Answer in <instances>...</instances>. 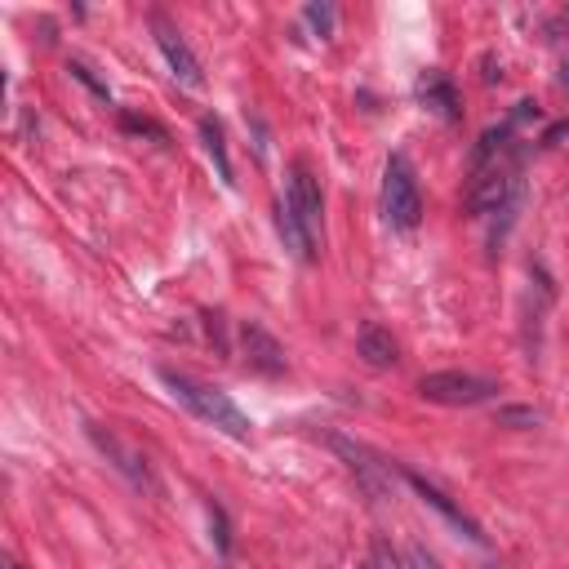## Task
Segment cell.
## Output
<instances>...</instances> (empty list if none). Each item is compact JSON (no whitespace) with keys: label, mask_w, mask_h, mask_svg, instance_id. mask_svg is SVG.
Segmentation results:
<instances>
[{"label":"cell","mask_w":569,"mask_h":569,"mask_svg":"<svg viewBox=\"0 0 569 569\" xmlns=\"http://www.w3.org/2000/svg\"><path fill=\"white\" fill-rule=\"evenodd\" d=\"M160 382L169 387L173 400H182L196 418H204V422L218 427L222 436H231V440H249V436H253V422L244 418V409H240L222 387H209V382H200V378H191V373H178V369H160Z\"/></svg>","instance_id":"6da1fadb"},{"label":"cell","mask_w":569,"mask_h":569,"mask_svg":"<svg viewBox=\"0 0 569 569\" xmlns=\"http://www.w3.org/2000/svg\"><path fill=\"white\" fill-rule=\"evenodd\" d=\"M382 213H387V222L400 227V231L418 227V218H422L418 178H413V164H409L400 151H396V156L387 160V169H382Z\"/></svg>","instance_id":"7a4b0ae2"},{"label":"cell","mask_w":569,"mask_h":569,"mask_svg":"<svg viewBox=\"0 0 569 569\" xmlns=\"http://www.w3.org/2000/svg\"><path fill=\"white\" fill-rule=\"evenodd\" d=\"M418 391L436 405H485L498 396V382L485 373H462V369H440V373H422Z\"/></svg>","instance_id":"3957f363"},{"label":"cell","mask_w":569,"mask_h":569,"mask_svg":"<svg viewBox=\"0 0 569 569\" xmlns=\"http://www.w3.org/2000/svg\"><path fill=\"white\" fill-rule=\"evenodd\" d=\"M284 200H289V209L298 213L302 231H307V236L316 240V249H320V236H325V200H320V182H316V173H311L302 160L289 164Z\"/></svg>","instance_id":"277c9868"},{"label":"cell","mask_w":569,"mask_h":569,"mask_svg":"<svg viewBox=\"0 0 569 569\" xmlns=\"http://www.w3.org/2000/svg\"><path fill=\"white\" fill-rule=\"evenodd\" d=\"M151 31H156V44H160V53H164L169 71H173L187 89H200V84H204V71H200V58L191 53V44L182 40V31H178L164 13H156V18H151Z\"/></svg>","instance_id":"5b68a950"},{"label":"cell","mask_w":569,"mask_h":569,"mask_svg":"<svg viewBox=\"0 0 569 569\" xmlns=\"http://www.w3.org/2000/svg\"><path fill=\"white\" fill-rule=\"evenodd\" d=\"M89 436H93V445L116 462V471H124L129 476V485L133 489H156V476H151V462H147V453L138 449V445H129L124 436H116L111 427L102 431V427H89Z\"/></svg>","instance_id":"8992f818"},{"label":"cell","mask_w":569,"mask_h":569,"mask_svg":"<svg viewBox=\"0 0 569 569\" xmlns=\"http://www.w3.org/2000/svg\"><path fill=\"white\" fill-rule=\"evenodd\" d=\"M240 342H244V365H253V369H262V373H280V369H284L280 342H276L258 320H244V325H240Z\"/></svg>","instance_id":"52a82bcc"},{"label":"cell","mask_w":569,"mask_h":569,"mask_svg":"<svg viewBox=\"0 0 569 569\" xmlns=\"http://www.w3.org/2000/svg\"><path fill=\"white\" fill-rule=\"evenodd\" d=\"M405 480H409V485L418 489V498H422L427 507H436V511H440V516H445V520H449L458 533H467L471 542H485V529H480V525H476V520H471L462 507H453V502H449V493H440L436 485H427L418 471H405Z\"/></svg>","instance_id":"ba28073f"},{"label":"cell","mask_w":569,"mask_h":569,"mask_svg":"<svg viewBox=\"0 0 569 569\" xmlns=\"http://www.w3.org/2000/svg\"><path fill=\"white\" fill-rule=\"evenodd\" d=\"M418 102H427L440 120H458V116H462V107H458V89H453V80H449L440 67H431V71L418 76Z\"/></svg>","instance_id":"9c48e42d"},{"label":"cell","mask_w":569,"mask_h":569,"mask_svg":"<svg viewBox=\"0 0 569 569\" xmlns=\"http://www.w3.org/2000/svg\"><path fill=\"white\" fill-rule=\"evenodd\" d=\"M360 356H365V365H373V369H387V365H396L400 360V342L391 338V329H382V325H360Z\"/></svg>","instance_id":"30bf717a"},{"label":"cell","mask_w":569,"mask_h":569,"mask_svg":"<svg viewBox=\"0 0 569 569\" xmlns=\"http://www.w3.org/2000/svg\"><path fill=\"white\" fill-rule=\"evenodd\" d=\"M276 227H280V236H284V244L302 258V262H311L316 258V240L302 231V222H298V213L289 209V200L280 196V204H276Z\"/></svg>","instance_id":"8fae6325"},{"label":"cell","mask_w":569,"mask_h":569,"mask_svg":"<svg viewBox=\"0 0 569 569\" xmlns=\"http://www.w3.org/2000/svg\"><path fill=\"white\" fill-rule=\"evenodd\" d=\"M329 445H333L338 453H347V458H351L347 467H351V471H360V480H365V489H369L373 498H382V493H387V480L373 471V462H369V453H365L360 445H351V440H342V436H329Z\"/></svg>","instance_id":"7c38bea8"},{"label":"cell","mask_w":569,"mask_h":569,"mask_svg":"<svg viewBox=\"0 0 569 569\" xmlns=\"http://www.w3.org/2000/svg\"><path fill=\"white\" fill-rule=\"evenodd\" d=\"M200 142H204V151H209V160L218 164V178L231 187V160H227V138H222V124L213 120V116H204L200 120Z\"/></svg>","instance_id":"4fadbf2b"},{"label":"cell","mask_w":569,"mask_h":569,"mask_svg":"<svg viewBox=\"0 0 569 569\" xmlns=\"http://www.w3.org/2000/svg\"><path fill=\"white\" fill-rule=\"evenodd\" d=\"M307 22H311L320 36H329V27H333V9H329V4H307Z\"/></svg>","instance_id":"5bb4252c"},{"label":"cell","mask_w":569,"mask_h":569,"mask_svg":"<svg viewBox=\"0 0 569 569\" xmlns=\"http://www.w3.org/2000/svg\"><path fill=\"white\" fill-rule=\"evenodd\" d=\"M120 120H124V129H133V133H151L156 142H164V129H160V124H151V120H138V116H129V111H124Z\"/></svg>","instance_id":"9a60e30c"},{"label":"cell","mask_w":569,"mask_h":569,"mask_svg":"<svg viewBox=\"0 0 569 569\" xmlns=\"http://www.w3.org/2000/svg\"><path fill=\"white\" fill-rule=\"evenodd\" d=\"M71 76H76V80H84V84H89L98 98H107V84H98V80L89 76V67H84V62H71Z\"/></svg>","instance_id":"2e32d148"},{"label":"cell","mask_w":569,"mask_h":569,"mask_svg":"<svg viewBox=\"0 0 569 569\" xmlns=\"http://www.w3.org/2000/svg\"><path fill=\"white\" fill-rule=\"evenodd\" d=\"M498 418H502V422H529V427H533V422H538V409H502Z\"/></svg>","instance_id":"e0dca14e"},{"label":"cell","mask_w":569,"mask_h":569,"mask_svg":"<svg viewBox=\"0 0 569 569\" xmlns=\"http://www.w3.org/2000/svg\"><path fill=\"white\" fill-rule=\"evenodd\" d=\"M209 520H213V533H218V551L227 556V533H222V511H218V507H209Z\"/></svg>","instance_id":"ac0fdd59"},{"label":"cell","mask_w":569,"mask_h":569,"mask_svg":"<svg viewBox=\"0 0 569 569\" xmlns=\"http://www.w3.org/2000/svg\"><path fill=\"white\" fill-rule=\"evenodd\" d=\"M409 569H436V560L427 551H409Z\"/></svg>","instance_id":"d6986e66"}]
</instances>
